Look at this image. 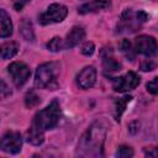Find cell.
Segmentation results:
<instances>
[{
    "mask_svg": "<svg viewBox=\"0 0 158 158\" xmlns=\"http://www.w3.org/2000/svg\"><path fill=\"white\" fill-rule=\"evenodd\" d=\"M106 136V123L104 121L94 122L89 130L83 135L78 148H80L81 154L85 156H101V149L104 146Z\"/></svg>",
    "mask_w": 158,
    "mask_h": 158,
    "instance_id": "obj_1",
    "label": "cell"
},
{
    "mask_svg": "<svg viewBox=\"0 0 158 158\" xmlns=\"http://www.w3.org/2000/svg\"><path fill=\"white\" fill-rule=\"evenodd\" d=\"M59 67L57 63L49 62L41 64L35 75V86L38 89H54L57 86V75Z\"/></svg>",
    "mask_w": 158,
    "mask_h": 158,
    "instance_id": "obj_2",
    "label": "cell"
},
{
    "mask_svg": "<svg viewBox=\"0 0 158 158\" xmlns=\"http://www.w3.org/2000/svg\"><path fill=\"white\" fill-rule=\"evenodd\" d=\"M59 116H60L59 104L57 100H53L47 107H44L43 110H41L36 114V116L33 117L32 125L37 126L38 128H41L43 131L51 130L57 126V123L59 121Z\"/></svg>",
    "mask_w": 158,
    "mask_h": 158,
    "instance_id": "obj_3",
    "label": "cell"
},
{
    "mask_svg": "<svg viewBox=\"0 0 158 158\" xmlns=\"http://www.w3.org/2000/svg\"><path fill=\"white\" fill-rule=\"evenodd\" d=\"M68 15V9L62 4H52L48 6V9L40 15V23L48 25V23H56L62 22L65 16Z\"/></svg>",
    "mask_w": 158,
    "mask_h": 158,
    "instance_id": "obj_4",
    "label": "cell"
},
{
    "mask_svg": "<svg viewBox=\"0 0 158 158\" xmlns=\"http://www.w3.org/2000/svg\"><path fill=\"white\" fill-rule=\"evenodd\" d=\"M135 51L136 53L143 54L147 58H153L158 53L157 41L151 36H139L135 41Z\"/></svg>",
    "mask_w": 158,
    "mask_h": 158,
    "instance_id": "obj_5",
    "label": "cell"
},
{
    "mask_svg": "<svg viewBox=\"0 0 158 158\" xmlns=\"http://www.w3.org/2000/svg\"><path fill=\"white\" fill-rule=\"evenodd\" d=\"M7 72L11 75L12 81L16 86H22L31 75L28 67L22 62H12L7 67Z\"/></svg>",
    "mask_w": 158,
    "mask_h": 158,
    "instance_id": "obj_6",
    "label": "cell"
},
{
    "mask_svg": "<svg viewBox=\"0 0 158 158\" xmlns=\"http://www.w3.org/2000/svg\"><path fill=\"white\" fill-rule=\"evenodd\" d=\"M138 84H139V77L133 72H128L122 77L112 79V88L115 91H118V93L132 90Z\"/></svg>",
    "mask_w": 158,
    "mask_h": 158,
    "instance_id": "obj_7",
    "label": "cell"
},
{
    "mask_svg": "<svg viewBox=\"0 0 158 158\" xmlns=\"http://www.w3.org/2000/svg\"><path fill=\"white\" fill-rule=\"evenodd\" d=\"M0 146H1V149L6 153H11V154L19 153L22 147L21 135L19 132H14V131L6 132L1 138Z\"/></svg>",
    "mask_w": 158,
    "mask_h": 158,
    "instance_id": "obj_8",
    "label": "cell"
},
{
    "mask_svg": "<svg viewBox=\"0 0 158 158\" xmlns=\"http://www.w3.org/2000/svg\"><path fill=\"white\" fill-rule=\"evenodd\" d=\"M141 23L142 22L138 20V17H137V15L135 12H132L131 10H126L121 15L120 23L117 25V31L121 32V33L135 32V31H137L139 28Z\"/></svg>",
    "mask_w": 158,
    "mask_h": 158,
    "instance_id": "obj_9",
    "label": "cell"
},
{
    "mask_svg": "<svg viewBox=\"0 0 158 158\" xmlns=\"http://www.w3.org/2000/svg\"><path fill=\"white\" fill-rule=\"evenodd\" d=\"M96 81V69L93 65L85 67L78 75H77V84L81 89L91 88Z\"/></svg>",
    "mask_w": 158,
    "mask_h": 158,
    "instance_id": "obj_10",
    "label": "cell"
},
{
    "mask_svg": "<svg viewBox=\"0 0 158 158\" xmlns=\"http://www.w3.org/2000/svg\"><path fill=\"white\" fill-rule=\"evenodd\" d=\"M110 5H111V0H91L86 4H83L78 9V12L81 14V15H85V14H89V12H95V11L106 9Z\"/></svg>",
    "mask_w": 158,
    "mask_h": 158,
    "instance_id": "obj_11",
    "label": "cell"
},
{
    "mask_svg": "<svg viewBox=\"0 0 158 158\" xmlns=\"http://www.w3.org/2000/svg\"><path fill=\"white\" fill-rule=\"evenodd\" d=\"M85 37V31L79 27V26H74L72 28V31L67 35L65 42H64V47L65 48H73L77 44H79Z\"/></svg>",
    "mask_w": 158,
    "mask_h": 158,
    "instance_id": "obj_12",
    "label": "cell"
},
{
    "mask_svg": "<svg viewBox=\"0 0 158 158\" xmlns=\"http://www.w3.org/2000/svg\"><path fill=\"white\" fill-rule=\"evenodd\" d=\"M26 141L33 146H40L43 143L44 141V135H43V130L38 128L35 125H31V127L28 128L27 133H26Z\"/></svg>",
    "mask_w": 158,
    "mask_h": 158,
    "instance_id": "obj_13",
    "label": "cell"
},
{
    "mask_svg": "<svg viewBox=\"0 0 158 158\" xmlns=\"http://www.w3.org/2000/svg\"><path fill=\"white\" fill-rule=\"evenodd\" d=\"M0 21H1V30H0L1 38H6V37L11 36V33H12L11 19H10V16L7 15V12L4 9L0 10Z\"/></svg>",
    "mask_w": 158,
    "mask_h": 158,
    "instance_id": "obj_14",
    "label": "cell"
},
{
    "mask_svg": "<svg viewBox=\"0 0 158 158\" xmlns=\"http://www.w3.org/2000/svg\"><path fill=\"white\" fill-rule=\"evenodd\" d=\"M106 54L102 52V65H104V69L105 70H109V72H117L121 69V64L112 57L111 54V51H105Z\"/></svg>",
    "mask_w": 158,
    "mask_h": 158,
    "instance_id": "obj_15",
    "label": "cell"
},
{
    "mask_svg": "<svg viewBox=\"0 0 158 158\" xmlns=\"http://www.w3.org/2000/svg\"><path fill=\"white\" fill-rule=\"evenodd\" d=\"M19 51V46L15 42H6L1 46V58L2 59H10L12 58Z\"/></svg>",
    "mask_w": 158,
    "mask_h": 158,
    "instance_id": "obj_16",
    "label": "cell"
},
{
    "mask_svg": "<svg viewBox=\"0 0 158 158\" xmlns=\"http://www.w3.org/2000/svg\"><path fill=\"white\" fill-rule=\"evenodd\" d=\"M132 96H123L121 99H117L115 101V111H114V116H115V120L116 121H120V117L122 115V112L125 111L126 109V105L131 101Z\"/></svg>",
    "mask_w": 158,
    "mask_h": 158,
    "instance_id": "obj_17",
    "label": "cell"
},
{
    "mask_svg": "<svg viewBox=\"0 0 158 158\" xmlns=\"http://www.w3.org/2000/svg\"><path fill=\"white\" fill-rule=\"evenodd\" d=\"M47 48H48L51 52H58V51H62V49L65 48V47H64V43H63L62 38L54 37V38H52V40L47 43Z\"/></svg>",
    "mask_w": 158,
    "mask_h": 158,
    "instance_id": "obj_18",
    "label": "cell"
},
{
    "mask_svg": "<svg viewBox=\"0 0 158 158\" xmlns=\"http://www.w3.org/2000/svg\"><path fill=\"white\" fill-rule=\"evenodd\" d=\"M21 33H22V36L27 40V41H33V38H35V36H33V31H32V25L30 23V22H27V21H25L23 23H22V26H21Z\"/></svg>",
    "mask_w": 158,
    "mask_h": 158,
    "instance_id": "obj_19",
    "label": "cell"
},
{
    "mask_svg": "<svg viewBox=\"0 0 158 158\" xmlns=\"http://www.w3.org/2000/svg\"><path fill=\"white\" fill-rule=\"evenodd\" d=\"M40 96L36 95L35 91H28L26 94V99H25V102H26V106L27 107H35L40 104Z\"/></svg>",
    "mask_w": 158,
    "mask_h": 158,
    "instance_id": "obj_20",
    "label": "cell"
},
{
    "mask_svg": "<svg viewBox=\"0 0 158 158\" xmlns=\"http://www.w3.org/2000/svg\"><path fill=\"white\" fill-rule=\"evenodd\" d=\"M116 156L120 158H128L133 156V149L128 146H120L116 151Z\"/></svg>",
    "mask_w": 158,
    "mask_h": 158,
    "instance_id": "obj_21",
    "label": "cell"
},
{
    "mask_svg": "<svg viewBox=\"0 0 158 158\" xmlns=\"http://www.w3.org/2000/svg\"><path fill=\"white\" fill-rule=\"evenodd\" d=\"M157 67V62L152 58H147L141 63V69L143 72H151Z\"/></svg>",
    "mask_w": 158,
    "mask_h": 158,
    "instance_id": "obj_22",
    "label": "cell"
},
{
    "mask_svg": "<svg viewBox=\"0 0 158 158\" xmlns=\"http://www.w3.org/2000/svg\"><path fill=\"white\" fill-rule=\"evenodd\" d=\"M146 88H147V91L153 94V95H158V77L152 79L151 81H148L146 84Z\"/></svg>",
    "mask_w": 158,
    "mask_h": 158,
    "instance_id": "obj_23",
    "label": "cell"
},
{
    "mask_svg": "<svg viewBox=\"0 0 158 158\" xmlns=\"http://www.w3.org/2000/svg\"><path fill=\"white\" fill-rule=\"evenodd\" d=\"M95 52V46L93 42H85L84 46L81 47V53L84 56H91Z\"/></svg>",
    "mask_w": 158,
    "mask_h": 158,
    "instance_id": "obj_24",
    "label": "cell"
},
{
    "mask_svg": "<svg viewBox=\"0 0 158 158\" xmlns=\"http://www.w3.org/2000/svg\"><path fill=\"white\" fill-rule=\"evenodd\" d=\"M120 49H121V52L126 53V56L128 57V54L131 52V43H130V41L128 40H123L121 42V44H120Z\"/></svg>",
    "mask_w": 158,
    "mask_h": 158,
    "instance_id": "obj_25",
    "label": "cell"
},
{
    "mask_svg": "<svg viewBox=\"0 0 158 158\" xmlns=\"http://www.w3.org/2000/svg\"><path fill=\"white\" fill-rule=\"evenodd\" d=\"M10 94H11V90L7 88L6 83H5L4 80H1V96H2V98H6V96L10 95Z\"/></svg>",
    "mask_w": 158,
    "mask_h": 158,
    "instance_id": "obj_26",
    "label": "cell"
},
{
    "mask_svg": "<svg viewBox=\"0 0 158 158\" xmlns=\"http://www.w3.org/2000/svg\"><path fill=\"white\" fill-rule=\"evenodd\" d=\"M144 154L147 157H156V158H158V148H151L148 151H144Z\"/></svg>",
    "mask_w": 158,
    "mask_h": 158,
    "instance_id": "obj_27",
    "label": "cell"
},
{
    "mask_svg": "<svg viewBox=\"0 0 158 158\" xmlns=\"http://www.w3.org/2000/svg\"><path fill=\"white\" fill-rule=\"evenodd\" d=\"M27 1H28V0H20V1L15 2V5H14V6H15V9H16V10H21V9L23 7V5H25Z\"/></svg>",
    "mask_w": 158,
    "mask_h": 158,
    "instance_id": "obj_28",
    "label": "cell"
}]
</instances>
